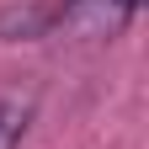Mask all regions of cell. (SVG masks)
Returning a JSON list of instances; mask_svg holds the SVG:
<instances>
[{
  "label": "cell",
  "instance_id": "3",
  "mask_svg": "<svg viewBox=\"0 0 149 149\" xmlns=\"http://www.w3.org/2000/svg\"><path fill=\"white\" fill-rule=\"evenodd\" d=\"M27 123H32V96H11L0 91V149H16L27 139Z\"/></svg>",
  "mask_w": 149,
  "mask_h": 149
},
{
  "label": "cell",
  "instance_id": "1",
  "mask_svg": "<svg viewBox=\"0 0 149 149\" xmlns=\"http://www.w3.org/2000/svg\"><path fill=\"white\" fill-rule=\"evenodd\" d=\"M133 16H128L123 0H64L59 11H53V27L74 43H107V37H117Z\"/></svg>",
  "mask_w": 149,
  "mask_h": 149
},
{
  "label": "cell",
  "instance_id": "2",
  "mask_svg": "<svg viewBox=\"0 0 149 149\" xmlns=\"http://www.w3.org/2000/svg\"><path fill=\"white\" fill-rule=\"evenodd\" d=\"M48 27H53L48 6H11V11H0V37H6V43H32V37H43Z\"/></svg>",
  "mask_w": 149,
  "mask_h": 149
},
{
  "label": "cell",
  "instance_id": "4",
  "mask_svg": "<svg viewBox=\"0 0 149 149\" xmlns=\"http://www.w3.org/2000/svg\"><path fill=\"white\" fill-rule=\"evenodd\" d=\"M123 6H128V16H133V11H139V6H144V0H123Z\"/></svg>",
  "mask_w": 149,
  "mask_h": 149
}]
</instances>
